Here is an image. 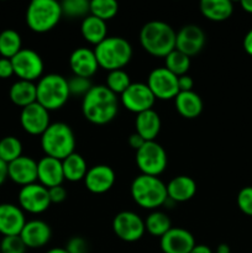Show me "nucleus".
I'll list each match as a JSON object with an SVG mask.
<instances>
[{
    "mask_svg": "<svg viewBox=\"0 0 252 253\" xmlns=\"http://www.w3.org/2000/svg\"><path fill=\"white\" fill-rule=\"evenodd\" d=\"M7 179V165L2 160H0V185L4 184Z\"/></svg>",
    "mask_w": 252,
    "mask_h": 253,
    "instance_id": "46",
    "label": "nucleus"
},
{
    "mask_svg": "<svg viewBox=\"0 0 252 253\" xmlns=\"http://www.w3.org/2000/svg\"><path fill=\"white\" fill-rule=\"evenodd\" d=\"M145 227L148 234L161 239L166 232L172 229V222L167 214L155 210L146 217Z\"/></svg>",
    "mask_w": 252,
    "mask_h": 253,
    "instance_id": "31",
    "label": "nucleus"
},
{
    "mask_svg": "<svg viewBox=\"0 0 252 253\" xmlns=\"http://www.w3.org/2000/svg\"><path fill=\"white\" fill-rule=\"evenodd\" d=\"M48 195L51 204H61L67 199V190L63 185L48 188Z\"/></svg>",
    "mask_w": 252,
    "mask_h": 253,
    "instance_id": "41",
    "label": "nucleus"
},
{
    "mask_svg": "<svg viewBox=\"0 0 252 253\" xmlns=\"http://www.w3.org/2000/svg\"><path fill=\"white\" fill-rule=\"evenodd\" d=\"M62 168H63L64 179L68 180V182L84 180L89 169L83 156L77 152H73L62 161Z\"/></svg>",
    "mask_w": 252,
    "mask_h": 253,
    "instance_id": "29",
    "label": "nucleus"
},
{
    "mask_svg": "<svg viewBox=\"0 0 252 253\" xmlns=\"http://www.w3.org/2000/svg\"><path fill=\"white\" fill-rule=\"evenodd\" d=\"M207 36L198 25H185L175 35V49L188 57L199 53L205 46Z\"/></svg>",
    "mask_w": 252,
    "mask_h": 253,
    "instance_id": "15",
    "label": "nucleus"
},
{
    "mask_svg": "<svg viewBox=\"0 0 252 253\" xmlns=\"http://www.w3.org/2000/svg\"><path fill=\"white\" fill-rule=\"evenodd\" d=\"M120 101L128 111L137 114L151 110L156 98L146 83H131L130 86L120 95Z\"/></svg>",
    "mask_w": 252,
    "mask_h": 253,
    "instance_id": "13",
    "label": "nucleus"
},
{
    "mask_svg": "<svg viewBox=\"0 0 252 253\" xmlns=\"http://www.w3.org/2000/svg\"><path fill=\"white\" fill-rule=\"evenodd\" d=\"M113 231L125 242H136L145 235V221L133 211H120L113 220Z\"/></svg>",
    "mask_w": 252,
    "mask_h": 253,
    "instance_id": "11",
    "label": "nucleus"
},
{
    "mask_svg": "<svg viewBox=\"0 0 252 253\" xmlns=\"http://www.w3.org/2000/svg\"><path fill=\"white\" fill-rule=\"evenodd\" d=\"M25 224L26 219L21 208L10 203L0 204V234L2 236L20 235Z\"/></svg>",
    "mask_w": 252,
    "mask_h": 253,
    "instance_id": "18",
    "label": "nucleus"
},
{
    "mask_svg": "<svg viewBox=\"0 0 252 253\" xmlns=\"http://www.w3.org/2000/svg\"><path fill=\"white\" fill-rule=\"evenodd\" d=\"M14 76V68H12L11 59L0 57V78L6 79Z\"/></svg>",
    "mask_w": 252,
    "mask_h": 253,
    "instance_id": "42",
    "label": "nucleus"
},
{
    "mask_svg": "<svg viewBox=\"0 0 252 253\" xmlns=\"http://www.w3.org/2000/svg\"><path fill=\"white\" fill-rule=\"evenodd\" d=\"M99 68L108 72L123 69L132 58V46L124 37L110 36L94 48Z\"/></svg>",
    "mask_w": 252,
    "mask_h": 253,
    "instance_id": "3",
    "label": "nucleus"
},
{
    "mask_svg": "<svg viewBox=\"0 0 252 253\" xmlns=\"http://www.w3.org/2000/svg\"><path fill=\"white\" fill-rule=\"evenodd\" d=\"M82 113L94 125L111 123L119 113L118 95L106 88V85H93L83 96Z\"/></svg>",
    "mask_w": 252,
    "mask_h": 253,
    "instance_id": "1",
    "label": "nucleus"
},
{
    "mask_svg": "<svg viewBox=\"0 0 252 253\" xmlns=\"http://www.w3.org/2000/svg\"><path fill=\"white\" fill-rule=\"evenodd\" d=\"M7 178L21 187L36 183L37 162L34 158L22 155L7 165Z\"/></svg>",
    "mask_w": 252,
    "mask_h": 253,
    "instance_id": "19",
    "label": "nucleus"
},
{
    "mask_svg": "<svg viewBox=\"0 0 252 253\" xmlns=\"http://www.w3.org/2000/svg\"><path fill=\"white\" fill-rule=\"evenodd\" d=\"M175 109L178 114L185 119H195L202 114L203 100L194 90L179 91L174 98Z\"/></svg>",
    "mask_w": 252,
    "mask_h": 253,
    "instance_id": "25",
    "label": "nucleus"
},
{
    "mask_svg": "<svg viewBox=\"0 0 252 253\" xmlns=\"http://www.w3.org/2000/svg\"><path fill=\"white\" fill-rule=\"evenodd\" d=\"M81 32L85 41L96 46L108 37V26L105 21L89 14L82 20Z\"/></svg>",
    "mask_w": 252,
    "mask_h": 253,
    "instance_id": "28",
    "label": "nucleus"
},
{
    "mask_svg": "<svg viewBox=\"0 0 252 253\" xmlns=\"http://www.w3.org/2000/svg\"><path fill=\"white\" fill-rule=\"evenodd\" d=\"M161 118L153 109L137 114L135 120L136 133L145 141H155L161 131Z\"/></svg>",
    "mask_w": 252,
    "mask_h": 253,
    "instance_id": "24",
    "label": "nucleus"
},
{
    "mask_svg": "<svg viewBox=\"0 0 252 253\" xmlns=\"http://www.w3.org/2000/svg\"><path fill=\"white\" fill-rule=\"evenodd\" d=\"M22 156V143L15 136H5L0 140V160L6 165Z\"/></svg>",
    "mask_w": 252,
    "mask_h": 253,
    "instance_id": "33",
    "label": "nucleus"
},
{
    "mask_svg": "<svg viewBox=\"0 0 252 253\" xmlns=\"http://www.w3.org/2000/svg\"><path fill=\"white\" fill-rule=\"evenodd\" d=\"M20 124H21L22 128L30 135L41 136L51 125L49 111L36 101V103L21 109Z\"/></svg>",
    "mask_w": 252,
    "mask_h": 253,
    "instance_id": "14",
    "label": "nucleus"
},
{
    "mask_svg": "<svg viewBox=\"0 0 252 253\" xmlns=\"http://www.w3.org/2000/svg\"><path fill=\"white\" fill-rule=\"evenodd\" d=\"M175 35L177 32L167 22L152 20L141 29L140 43L151 56L165 58L175 49Z\"/></svg>",
    "mask_w": 252,
    "mask_h": 253,
    "instance_id": "2",
    "label": "nucleus"
},
{
    "mask_svg": "<svg viewBox=\"0 0 252 253\" xmlns=\"http://www.w3.org/2000/svg\"><path fill=\"white\" fill-rule=\"evenodd\" d=\"M145 142H146V141L143 140V138L136 132L131 133L130 137H128V145H130L131 147H132L135 151L140 150V148L142 147L143 143H145Z\"/></svg>",
    "mask_w": 252,
    "mask_h": 253,
    "instance_id": "44",
    "label": "nucleus"
},
{
    "mask_svg": "<svg viewBox=\"0 0 252 253\" xmlns=\"http://www.w3.org/2000/svg\"><path fill=\"white\" fill-rule=\"evenodd\" d=\"M0 253H1V252H0Z\"/></svg>",
    "mask_w": 252,
    "mask_h": 253,
    "instance_id": "51",
    "label": "nucleus"
},
{
    "mask_svg": "<svg viewBox=\"0 0 252 253\" xmlns=\"http://www.w3.org/2000/svg\"><path fill=\"white\" fill-rule=\"evenodd\" d=\"M237 207L245 215L252 216V187H245L237 194Z\"/></svg>",
    "mask_w": 252,
    "mask_h": 253,
    "instance_id": "39",
    "label": "nucleus"
},
{
    "mask_svg": "<svg viewBox=\"0 0 252 253\" xmlns=\"http://www.w3.org/2000/svg\"><path fill=\"white\" fill-rule=\"evenodd\" d=\"M41 147L47 157L63 161L74 152L76 136L71 126L64 123H53L41 135Z\"/></svg>",
    "mask_w": 252,
    "mask_h": 253,
    "instance_id": "5",
    "label": "nucleus"
},
{
    "mask_svg": "<svg viewBox=\"0 0 252 253\" xmlns=\"http://www.w3.org/2000/svg\"><path fill=\"white\" fill-rule=\"evenodd\" d=\"M240 4H241V7L244 9V11L252 14V0H242Z\"/></svg>",
    "mask_w": 252,
    "mask_h": 253,
    "instance_id": "48",
    "label": "nucleus"
},
{
    "mask_svg": "<svg viewBox=\"0 0 252 253\" xmlns=\"http://www.w3.org/2000/svg\"><path fill=\"white\" fill-rule=\"evenodd\" d=\"M46 253H68L66 251V249H62V247H56V249L48 250Z\"/></svg>",
    "mask_w": 252,
    "mask_h": 253,
    "instance_id": "49",
    "label": "nucleus"
},
{
    "mask_svg": "<svg viewBox=\"0 0 252 253\" xmlns=\"http://www.w3.org/2000/svg\"><path fill=\"white\" fill-rule=\"evenodd\" d=\"M67 81H68V88H69V94H71V95L84 96L91 88H93V84H91L90 79L89 78L72 76L71 78L67 79Z\"/></svg>",
    "mask_w": 252,
    "mask_h": 253,
    "instance_id": "37",
    "label": "nucleus"
},
{
    "mask_svg": "<svg viewBox=\"0 0 252 253\" xmlns=\"http://www.w3.org/2000/svg\"><path fill=\"white\" fill-rule=\"evenodd\" d=\"M131 197L138 207L155 210L168 200L167 185L158 177L140 174L131 183Z\"/></svg>",
    "mask_w": 252,
    "mask_h": 253,
    "instance_id": "4",
    "label": "nucleus"
},
{
    "mask_svg": "<svg viewBox=\"0 0 252 253\" xmlns=\"http://www.w3.org/2000/svg\"><path fill=\"white\" fill-rule=\"evenodd\" d=\"M115 180V172L110 166L96 165L88 169L84 178V184L93 194H104L114 187Z\"/></svg>",
    "mask_w": 252,
    "mask_h": 253,
    "instance_id": "16",
    "label": "nucleus"
},
{
    "mask_svg": "<svg viewBox=\"0 0 252 253\" xmlns=\"http://www.w3.org/2000/svg\"><path fill=\"white\" fill-rule=\"evenodd\" d=\"M199 7L203 16L214 22L226 21L234 12V4L230 0H202Z\"/></svg>",
    "mask_w": 252,
    "mask_h": 253,
    "instance_id": "26",
    "label": "nucleus"
},
{
    "mask_svg": "<svg viewBox=\"0 0 252 253\" xmlns=\"http://www.w3.org/2000/svg\"><path fill=\"white\" fill-rule=\"evenodd\" d=\"M197 193V183L188 175H177L167 184L168 199L175 203H184L192 199Z\"/></svg>",
    "mask_w": 252,
    "mask_h": 253,
    "instance_id": "23",
    "label": "nucleus"
},
{
    "mask_svg": "<svg viewBox=\"0 0 252 253\" xmlns=\"http://www.w3.org/2000/svg\"><path fill=\"white\" fill-rule=\"evenodd\" d=\"M62 14L64 16L74 17H85L90 14V1L88 0H66L61 2Z\"/></svg>",
    "mask_w": 252,
    "mask_h": 253,
    "instance_id": "36",
    "label": "nucleus"
},
{
    "mask_svg": "<svg viewBox=\"0 0 252 253\" xmlns=\"http://www.w3.org/2000/svg\"><path fill=\"white\" fill-rule=\"evenodd\" d=\"M37 180L47 189L62 185L64 180L62 161L47 156L42 157L37 162Z\"/></svg>",
    "mask_w": 252,
    "mask_h": 253,
    "instance_id": "22",
    "label": "nucleus"
},
{
    "mask_svg": "<svg viewBox=\"0 0 252 253\" xmlns=\"http://www.w3.org/2000/svg\"><path fill=\"white\" fill-rule=\"evenodd\" d=\"M165 68H167L170 73L174 76L180 77L188 73L190 68V57L182 52L173 49L168 56L165 57Z\"/></svg>",
    "mask_w": 252,
    "mask_h": 253,
    "instance_id": "32",
    "label": "nucleus"
},
{
    "mask_svg": "<svg viewBox=\"0 0 252 253\" xmlns=\"http://www.w3.org/2000/svg\"><path fill=\"white\" fill-rule=\"evenodd\" d=\"M193 86H194V82L193 78L188 74L178 77V89L179 91H192Z\"/></svg>",
    "mask_w": 252,
    "mask_h": 253,
    "instance_id": "43",
    "label": "nucleus"
},
{
    "mask_svg": "<svg viewBox=\"0 0 252 253\" xmlns=\"http://www.w3.org/2000/svg\"><path fill=\"white\" fill-rule=\"evenodd\" d=\"M244 49L247 54L252 56V29L244 37Z\"/></svg>",
    "mask_w": 252,
    "mask_h": 253,
    "instance_id": "45",
    "label": "nucleus"
},
{
    "mask_svg": "<svg viewBox=\"0 0 252 253\" xmlns=\"http://www.w3.org/2000/svg\"><path fill=\"white\" fill-rule=\"evenodd\" d=\"M17 199L22 211H27L30 214H42L51 205L48 189L40 183H32L21 187Z\"/></svg>",
    "mask_w": 252,
    "mask_h": 253,
    "instance_id": "12",
    "label": "nucleus"
},
{
    "mask_svg": "<svg viewBox=\"0 0 252 253\" xmlns=\"http://www.w3.org/2000/svg\"><path fill=\"white\" fill-rule=\"evenodd\" d=\"M37 103L41 104L48 111H54L64 106L68 101V81L63 76L49 73L42 76L36 84Z\"/></svg>",
    "mask_w": 252,
    "mask_h": 253,
    "instance_id": "6",
    "label": "nucleus"
},
{
    "mask_svg": "<svg viewBox=\"0 0 252 253\" xmlns=\"http://www.w3.org/2000/svg\"><path fill=\"white\" fill-rule=\"evenodd\" d=\"M69 67L73 72V76L90 79L99 69L94 49L88 47H79L74 49L69 57Z\"/></svg>",
    "mask_w": 252,
    "mask_h": 253,
    "instance_id": "20",
    "label": "nucleus"
},
{
    "mask_svg": "<svg viewBox=\"0 0 252 253\" xmlns=\"http://www.w3.org/2000/svg\"><path fill=\"white\" fill-rule=\"evenodd\" d=\"M167 163L166 150L156 141H146L142 147L136 151V165L141 174L158 177L166 170Z\"/></svg>",
    "mask_w": 252,
    "mask_h": 253,
    "instance_id": "8",
    "label": "nucleus"
},
{
    "mask_svg": "<svg viewBox=\"0 0 252 253\" xmlns=\"http://www.w3.org/2000/svg\"><path fill=\"white\" fill-rule=\"evenodd\" d=\"M14 74L21 81L34 82L42 77L43 73V59L31 48H22L11 58Z\"/></svg>",
    "mask_w": 252,
    "mask_h": 253,
    "instance_id": "9",
    "label": "nucleus"
},
{
    "mask_svg": "<svg viewBox=\"0 0 252 253\" xmlns=\"http://www.w3.org/2000/svg\"><path fill=\"white\" fill-rule=\"evenodd\" d=\"M189 253H212V251L207 245H195Z\"/></svg>",
    "mask_w": 252,
    "mask_h": 253,
    "instance_id": "47",
    "label": "nucleus"
},
{
    "mask_svg": "<svg viewBox=\"0 0 252 253\" xmlns=\"http://www.w3.org/2000/svg\"><path fill=\"white\" fill-rule=\"evenodd\" d=\"M9 98L15 105L25 108L37 101V89L34 82L21 81L15 82L9 90Z\"/></svg>",
    "mask_w": 252,
    "mask_h": 253,
    "instance_id": "27",
    "label": "nucleus"
},
{
    "mask_svg": "<svg viewBox=\"0 0 252 253\" xmlns=\"http://www.w3.org/2000/svg\"><path fill=\"white\" fill-rule=\"evenodd\" d=\"M130 76L124 69L109 72L108 77H106V88L110 89L116 95H121L130 86Z\"/></svg>",
    "mask_w": 252,
    "mask_h": 253,
    "instance_id": "35",
    "label": "nucleus"
},
{
    "mask_svg": "<svg viewBox=\"0 0 252 253\" xmlns=\"http://www.w3.org/2000/svg\"><path fill=\"white\" fill-rule=\"evenodd\" d=\"M26 250V245L24 244L20 235L4 236L0 242V252L1 253H25Z\"/></svg>",
    "mask_w": 252,
    "mask_h": 253,
    "instance_id": "38",
    "label": "nucleus"
},
{
    "mask_svg": "<svg viewBox=\"0 0 252 253\" xmlns=\"http://www.w3.org/2000/svg\"><path fill=\"white\" fill-rule=\"evenodd\" d=\"M215 253H216V252H215ZM230 253H231V252H230Z\"/></svg>",
    "mask_w": 252,
    "mask_h": 253,
    "instance_id": "50",
    "label": "nucleus"
},
{
    "mask_svg": "<svg viewBox=\"0 0 252 253\" xmlns=\"http://www.w3.org/2000/svg\"><path fill=\"white\" fill-rule=\"evenodd\" d=\"M195 245L192 232L182 227H172L160 240L163 253H189Z\"/></svg>",
    "mask_w": 252,
    "mask_h": 253,
    "instance_id": "17",
    "label": "nucleus"
},
{
    "mask_svg": "<svg viewBox=\"0 0 252 253\" xmlns=\"http://www.w3.org/2000/svg\"><path fill=\"white\" fill-rule=\"evenodd\" d=\"M22 49V40L16 30L6 29L0 32V56L11 59Z\"/></svg>",
    "mask_w": 252,
    "mask_h": 253,
    "instance_id": "30",
    "label": "nucleus"
},
{
    "mask_svg": "<svg viewBox=\"0 0 252 253\" xmlns=\"http://www.w3.org/2000/svg\"><path fill=\"white\" fill-rule=\"evenodd\" d=\"M119 11V4L115 0H91L90 1V15L108 21L116 16Z\"/></svg>",
    "mask_w": 252,
    "mask_h": 253,
    "instance_id": "34",
    "label": "nucleus"
},
{
    "mask_svg": "<svg viewBox=\"0 0 252 253\" xmlns=\"http://www.w3.org/2000/svg\"><path fill=\"white\" fill-rule=\"evenodd\" d=\"M66 251L68 253H88V242L81 236H74L68 240L66 245Z\"/></svg>",
    "mask_w": 252,
    "mask_h": 253,
    "instance_id": "40",
    "label": "nucleus"
},
{
    "mask_svg": "<svg viewBox=\"0 0 252 253\" xmlns=\"http://www.w3.org/2000/svg\"><path fill=\"white\" fill-rule=\"evenodd\" d=\"M27 249H41L46 246L52 237V230L47 222L42 220H31L26 221L24 229L20 232Z\"/></svg>",
    "mask_w": 252,
    "mask_h": 253,
    "instance_id": "21",
    "label": "nucleus"
},
{
    "mask_svg": "<svg viewBox=\"0 0 252 253\" xmlns=\"http://www.w3.org/2000/svg\"><path fill=\"white\" fill-rule=\"evenodd\" d=\"M62 16L61 2L56 0H32L26 9V24L36 34L51 31Z\"/></svg>",
    "mask_w": 252,
    "mask_h": 253,
    "instance_id": "7",
    "label": "nucleus"
},
{
    "mask_svg": "<svg viewBox=\"0 0 252 253\" xmlns=\"http://www.w3.org/2000/svg\"><path fill=\"white\" fill-rule=\"evenodd\" d=\"M147 86L156 99L169 100L174 99L179 93L178 89V77L170 73L165 67L152 69L148 74Z\"/></svg>",
    "mask_w": 252,
    "mask_h": 253,
    "instance_id": "10",
    "label": "nucleus"
}]
</instances>
